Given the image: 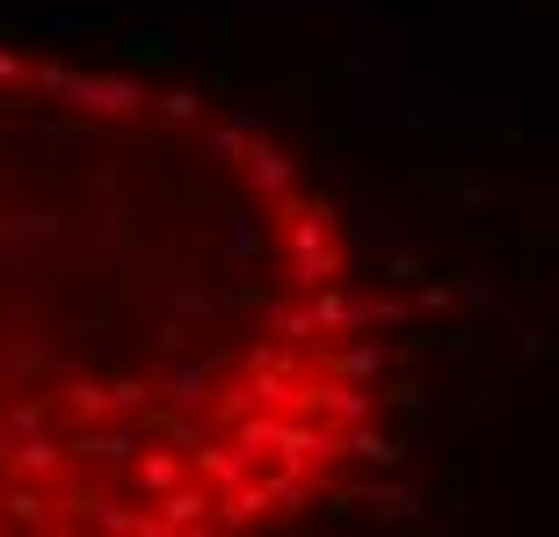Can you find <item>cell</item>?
<instances>
[{"instance_id":"6da1fadb","label":"cell","mask_w":559,"mask_h":537,"mask_svg":"<svg viewBox=\"0 0 559 537\" xmlns=\"http://www.w3.org/2000/svg\"><path fill=\"white\" fill-rule=\"evenodd\" d=\"M400 457V306L306 145L0 37V537H290Z\"/></svg>"}]
</instances>
